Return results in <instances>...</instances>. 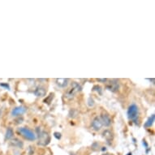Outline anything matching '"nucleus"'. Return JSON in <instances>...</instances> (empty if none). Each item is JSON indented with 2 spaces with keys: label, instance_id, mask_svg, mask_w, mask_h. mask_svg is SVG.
<instances>
[{
  "label": "nucleus",
  "instance_id": "obj_5",
  "mask_svg": "<svg viewBox=\"0 0 155 155\" xmlns=\"http://www.w3.org/2000/svg\"><path fill=\"white\" fill-rule=\"evenodd\" d=\"M102 125H105V126H109L110 125V123H111V119H110V116L109 115H107V114H102Z\"/></svg>",
  "mask_w": 155,
  "mask_h": 155
},
{
  "label": "nucleus",
  "instance_id": "obj_1",
  "mask_svg": "<svg viewBox=\"0 0 155 155\" xmlns=\"http://www.w3.org/2000/svg\"><path fill=\"white\" fill-rule=\"evenodd\" d=\"M139 116V109L138 106H136V104H132L127 110V117L129 119L134 121L135 123H136L137 118Z\"/></svg>",
  "mask_w": 155,
  "mask_h": 155
},
{
  "label": "nucleus",
  "instance_id": "obj_13",
  "mask_svg": "<svg viewBox=\"0 0 155 155\" xmlns=\"http://www.w3.org/2000/svg\"><path fill=\"white\" fill-rule=\"evenodd\" d=\"M103 155H110V154H103Z\"/></svg>",
  "mask_w": 155,
  "mask_h": 155
},
{
  "label": "nucleus",
  "instance_id": "obj_4",
  "mask_svg": "<svg viewBox=\"0 0 155 155\" xmlns=\"http://www.w3.org/2000/svg\"><path fill=\"white\" fill-rule=\"evenodd\" d=\"M92 126L94 127V130H100L101 129V127H102V121H101V119L98 118H95L94 119V121L92 123Z\"/></svg>",
  "mask_w": 155,
  "mask_h": 155
},
{
  "label": "nucleus",
  "instance_id": "obj_12",
  "mask_svg": "<svg viewBox=\"0 0 155 155\" xmlns=\"http://www.w3.org/2000/svg\"><path fill=\"white\" fill-rule=\"evenodd\" d=\"M98 81H106V79H98Z\"/></svg>",
  "mask_w": 155,
  "mask_h": 155
},
{
  "label": "nucleus",
  "instance_id": "obj_6",
  "mask_svg": "<svg viewBox=\"0 0 155 155\" xmlns=\"http://www.w3.org/2000/svg\"><path fill=\"white\" fill-rule=\"evenodd\" d=\"M68 79H57L56 82H57V85L60 87H66L68 84Z\"/></svg>",
  "mask_w": 155,
  "mask_h": 155
},
{
  "label": "nucleus",
  "instance_id": "obj_8",
  "mask_svg": "<svg viewBox=\"0 0 155 155\" xmlns=\"http://www.w3.org/2000/svg\"><path fill=\"white\" fill-rule=\"evenodd\" d=\"M154 122V114H152L149 118V119L147 120V122L145 123V126L147 127H150L153 125Z\"/></svg>",
  "mask_w": 155,
  "mask_h": 155
},
{
  "label": "nucleus",
  "instance_id": "obj_2",
  "mask_svg": "<svg viewBox=\"0 0 155 155\" xmlns=\"http://www.w3.org/2000/svg\"><path fill=\"white\" fill-rule=\"evenodd\" d=\"M18 132L23 136L25 139L29 140V141H34L36 139V134L33 132V131H31L29 128L26 127H19L18 128Z\"/></svg>",
  "mask_w": 155,
  "mask_h": 155
},
{
  "label": "nucleus",
  "instance_id": "obj_10",
  "mask_svg": "<svg viewBox=\"0 0 155 155\" xmlns=\"http://www.w3.org/2000/svg\"><path fill=\"white\" fill-rule=\"evenodd\" d=\"M54 136H55L57 139H60V137H61V134H60V133H58V132H55V133H54Z\"/></svg>",
  "mask_w": 155,
  "mask_h": 155
},
{
  "label": "nucleus",
  "instance_id": "obj_9",
  "mask_svg": "<svg viewBox=\"0 0 155 155\" xmlns=\"http://www.w3.org/2000/svg\"><path fill=\"white\" fill-rule=\"evenodd\" d=\"M13 130L12 129V128H8V130H7V132H6V136H5V137H6V139H8V140H9V139L12 138L13 137Z\"/></svg>",
  "mask_w": 155,
  "mask_h": 155
},
{
  "label": "nucleus",
  "instance_id": "obj_3",
  "mask_svg": "<svg viewBox=\"0 0 155 155\" xmlns=\"http://www.w3.org/2000/svg\"><path fill=\"white\" fill-rule=\"evenodd\" d=\"M26 111V108L24 107V106H18V107H16L14 108L12 111V116H17V115H21V114H23L24 113H25Z\"/></svg>",
  "mask_w": 155,
  "mask_h": 155
},
{
  "label": "nucleus",
  "instance_id": "obj_11",
  "mask_svg": "<svg viewBox=\"0 0 155 155\" xmlns=\"http://www.w3.org/2000/svg\"><path fill=\"white\" fill-rule=\"evenodd\" d=\"M0 85H1V86H4V87H6V88H8V89H9V85H7V84H0Z\"/></svg>",
  "mask_w": 155,
  "mask_h": 155
},
{
  "label": "nucleus",
  "instance_id": "obj_7",
  "mask_svg": "<svg viewBox=\"0 0 155 155\" xmlns=\"http://www.w3.org/2000/svg\"><path fill=\"white\" fill-rule=\"evenodd\" d=\"M35 94L37 95V97H42L44 96L45 94V90L44 88H41V87H38L37 90H35Z\"/></svg>",
  "mask_w": 155,
  "mask_h": 155
}]
</instances>
